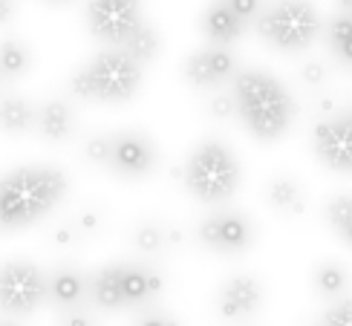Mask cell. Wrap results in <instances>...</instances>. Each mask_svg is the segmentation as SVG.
<instances>
[{
	"label": "cell",
	"instance_id": "cell-33",
	"mask_svg": "<svg viewBox=\"0 0 352 326\" xmlns=\"http://www.w3.org/2000/svg\"><path fill=\"white\" fill-rule=\"evenodd\" d=\"M133 326H182L179 320H176L170 312H162V309H148V312H142Z\"/></svg>",
	"mask_w": 352,
	"mask_h": 326
},
{
	"label": "cell",
	"instance_id": "cell-30",
	"mask_svg": "<svg viewBox=\"0 0 352 326\" xmlns=\"http://www.w3.org/2000/svg\"><path fill=\"white\" fill-rule=\"evenodd\" d=\"M300 81H303V87H309V90H320V87L329 81V67L324 61H306L300 67Z\"/></svg>",
	"mask_w": 352,
	"mask_h": 326
},
{
	"label": "cell",
	"instance_id": "cell-11",
	"mask_svg": "<svg viewBox=\"0 0 352 326\" xmlns=\"http://www.w3.org/2000/svg\"><path fill=\"white\" fill-rule=\"evenodd\" d=\"M156 147L142 130H119L113 133V156L110 171L122 180H144L156 168Z\"/></svg>",
	"mask_w": 352,
	"mask_h": 326
},
{
	"label": "cell",
	"instance_id": "cell-27",
	"mask_svg": "<svg viewBox=\"0 0 352 326\" xmlns=\"http://www.w3.org/2000/svg\"><path fill=\"white\" fill-rule=\"evenodd\" d=\"M72 222H76V228L81 231V237H98L101 228H104V211H101L98 205H84Z\"/></svg>",
	"mask_w": 352,
	"mask_h": 326
},
{
	"label": "cell",
	"instance_id": "cell-39",
	"mask_svg": "<svg viewBox=\"0 0 352 326\" xmlns=\"http://www.w3.org/2000/svg\"><path fill=\"white\" fill-rule=\"evenodd\" d=\"M344 116H346V122H349V124H352V110H349V113H344Z\"/></svg>",
	"mask_w": 352,
	"mask_h": 326
},
{
	"label": "cell",
	"instance_id": "cell-4",
	"mask_svg": "<svg viewBox=\"0 0 352 326\" xmlns=\"http://www.w3.org/2000/svg\"><path fill=\"white\" fill-rule=\"evenodd\" d=\"M182 182L190 197L205 205H219L240 185V165L234 151L219 139H205L194 147L182 168Z\"/></svg>",
	"mask_w": 352,
	"mask_h": 326
},
{
	"label": "cell",
	"instance_id": "cell-32",
	"mask_svg": "<svg viewBox=\"0 0 352 326\" xmlns=\"http://www.w3.org/2000/svg\"><path fill=\"white\" fill-rule=\"evenodd\" d=\"M324 326H352V301H338L324 315Z\"/></svg>",
	"mask_w": 352,
	"mask_h": 326
},
{
	"label": "cell",
	"instance_id": "cell-6",
	"mask_svg": "<svg viewBox=\"0 0 352 326\" xmlns=\"http://www.w3.org/2000/svg\"><path fill=\"white\" fill-rule=\"evenodd\" d=\"M47 303V274L32 260H6L0 265V312L26 318Z\"/></svg>",
	"mask_w": 352,
	"mask_h": 326
},
{
	"label": "cell",
	"instance_id": "cell-15",
	"mask_svg": "<svg viewBox=\"0 0 352 326\" xmlns=\"http://www.w3.org/2000/svg\"><path fill=\"white\" fill-rule=\"evenodd\" d=\"M165 286V277L153 265L144 263H124L122 269V289H124V301L127 309L133 306H148L153 298H159V292Z\"/></svg>",
	"mask_w": 352,
	"mask_h": 326
},
{
	"label": "cell",
	"instance_id": "cell-14",
	"mask_svg": "<svg viewBox=\"0 0 352 326\" xmlns=\"http://www.w3.org/2000/svg\"><path fill=\"white\" fill-rule=\"evenodd\" d=\"M87 298H90V277L78 272L76 265H58L47 277V301L55 309L81 306Z\"/></svg>",
	"mask_w": 352,
	"mask_h": 326
},
{
	"label": "cell",
	"instance_id": "cell-20",
	"mask_svg": "<svg viewBox=\"0 0 352 326\" xmlns=\"http://www.w3.org/2000/svg\"><path fill=\"white\" fill-rule=\"evenodd\" d=\"M32 64H35V55H32V50H29V43H23L18 38L0 41V76H3L6 84L26 78Z\"/></svg>",
	"mask_w": 352,
	"mask_h": 326
},
{
	"label": "cell",
	"instance_id": "cell-22",
	"mask_svg": "<svg viewBox=\"0 0 352 326\" xmlns=\"http://www.w3.org/2000/svg\"><path fill=\"white\" fill-rule=\"evenodd\" d=\"M312 286L320 298H341V294L349 289V272L335 260L318 263L315 272H312Z\"/></svg>",
	"mask_w": 352,
	"mask_h": 326
},
{
	"label": "cell",
	"instance_id": "cell-8",
	"mask_svg": "<svg viewBox=\"0 0 352 326\" xmlns=\"http://www.w3.org/2000/svg\"><path fill=\"white\" fill-rule=\"evenodd\" d=\"M197 237L214 254H243L254 246V222L243 211H219L199 222Z\"/></svg>",
	"mask_w": 352,
	"mask_h": 326
},
{
	"label": "cell",
	"instance_id": "cell-7",
	"mask_svg": "<svg viewBox=\"0 0 352 326\" xmlns=\"http://www.w3.org/2000/svg\"><path fill=\"white\" fill-rule=\"evenodd\" d=\"M142 21L139 0H87L84 9L87 29L104 47H122Z\"/></svg>",
	"mask_w": 352,
	"mask_h": 326
},
{
	"label": "cell",
	"instance_id": "cell-5",
	"mask_svg": "<svg viewBox=\"0 0 352 326\" xmlns=\"http://www.w3.org/2000/svg\"><path fill=\"white\" fill-rule=\"evenodd\" d=\"M257 35L277 52H303L318 41L320 14L309 0H277L254 18Z\"/></svg>",
	"mask_w": 352,
	"mask_h": 326
},
{
	"label": "cell",
	"instance_id": "cell-23",
	"mask_svg": "<svg viewBox=\"0 0 352 326\" xmlns=\"http://www.w3.org/2000/svg\"><path fill=\"white\" fill-rule=\"evenodd\" d=\"M327 43L344 67H352V14L338 12L327 23Z\"/></svg>",
	"mask_w": 352,
	"mask_h": 326
},
{
	"label": "cell",
	"instance_id": "cell-24",
	"mask_svg": "<svg viewBox=\"0 0 352 326\" xmlns=\"http://www.w3.org/2000/svg\"><path fill=\"white\" fill-rule=\"evenodd\" d=\"M130 243H133L144 254H162L170 248L168 243V228L156 226V222H139V226L130 231Z\"/></svg>",
	"mask_w": 352,
	"mask_h": 326
},
{
	"label": "cell",
	"instance_id": "cell-38",
	"mask_svg": "<svg viewBox=\"0 0 352 326\" xmlns=\"http://www.w3.org/2000/svg\"><path fill=\"white\" fill-rule=\"evenodd\" d=\"M47 3H55V6H61V3H72V0H47Z\"/></svg>",
	"mask_w": 352,
	"mask_h": 326
},
{
	"label": "cell",
	"instance_id": "cell-34",
	"mask_svg": "<svg viewBox=\"0 0 352 326\" xmlns=\"http://www.w3.org/2000/svg\"><path fill=\"white\" fill-rule=\"evenodd\" d=\"M223 3H228L248 23H254V18L263 12V0H223Z\"/></svg>",
	"mask_w": 352,
	"mask_h": 326
},
{
	"label": "cell",
	"instance_id": "cell-37",
	"mask_svg": "<svg viewBox=\"0 0 352 326\" xmlns=\"http://www.w3.org/2000/svg\"><path fill=\"white\" fill-rule=\"evenodd\" d=\"M338 3H341V9H344V12H349V14H352V0H338Z\"/></svg>",
	"mask_w": 352,
	"mask_h": 326
},
{
	"label": "cell",
	"instance_id": "cell-18",
	"mask_svg": "<svg viewBox=\"0 0 352 326\" xmlns=\"http://www.w3.org/2000/svg\"><path fill=\"white\" fill-rule=\"evenodd\" d=\"M35 105L23 96L0 93V133L6 136H26L35 127Z\"/></svg>",
	"mask_w": 352,
	"mask_h": 326
},
{
	"label": "cell",
	"instance_id": "cell-28",
	"mask_svg": "<svg viewBox=\"0 0 352 326\" xmlns=\"http://www.w3.org/2000/svg\"><path fill=\"white\" fill-rule=\"evenodd\" d=\"M205 113L217 122H228L231 116H237V105H234L231 93H214L208 101H205Z\"/></svg>",
	"mask_w": 352,
	"mask_h": 326
},
{
	"label": "cell",
	"instance_id": "cell-17",
	"mask_svg": "<svg viewBox=\"0 0 352 326\" xmlns=\"http://www.w3.org/2000/svg\"><path fill=\"white\" fill-rule=\"evenodd\" d=\"M122 269L124 263H107L90 277V301L101 312H122L127 309L124 289H122Z\"/></svg>",
	"mask_w": 352,
	"mask_h": 326
},
{
	"label": "cell",
	"instance_id": "cell-40",
	"mask_svg": "<svg viewBox=\"0 0 352 326\" xmlns=\"http://www.w3.org/2000/svg\"><path fill=\"white\" fill-rule=\"evenodd\" d=\"M3 84H6V81H3V76H0V90H3Z\"/></svg>",
	"mask_w": 352,
	"mask_h": 326
},
{
	"label": "cell",
	"instance_id": "cell-13",
	"mask_svg": "<svg viewBox=\"0 0 352 326\" xmlns=\"http://www.w3.org/2000/svg\"><path fill=\"white\" fill-rule=\"evenodd\" d=\"M245 29H248V21H243L223 0H211L199 14V32L205 35L208 43L231 47V43H237L245 35Z\"/></svg>",
	"mask_w": 352,
	"mask_h": 326
},
{
	"label": "cell",
	"instance_id": "cell-2",
	"mask_svg": "<svg viewBox=\"0 0 352 326\" xmlns=\"http://www.w3.org/2000/svg\"><path fill=\"white\" fill-rule=\"evenodd\" d=\"M231 96L243 127L260 142L283 139L295 122V98L266 69H240L231 78Z\"/></svg>",
	"mask_w": 352,
	"mask_h": 326
},
{
	"label": "cell",
	"instance_id": "cell-26",
	"mask_svg": "<svg viewBox=\"0 0 352 326\" xmlns=\"http://www.w3.org/2000/svg\"><path fill=\"white\" fill-rule=\"evenodd\" d=\"M327 222L335 231H344L352 222V194H338L327 202Z\"/></svg>",
	"mask_w": 352,
	"mask_h": 326
},
{
	"label": "cell",
	"instance_id": "cell-3",
	"mask_svg": "<svg viewBox=\"0 0 352 326\" xmlns=\"http://www.w3.org/2000/svg\"><path fill=\"white\" fill-rule=\"evenodd\" d=\"M142 87V64L122 47H107L78 67L69 78V96L98 105H127Z\"/></svg>",
	"mask_w": 352,
	"mask_h": 326
},
{
	"label": "cell",
	"instance_id": "cell-21",
	"mask_svg": "<svg viewBox=\"0 0 352 326\" xmlns=\"http://www.w3.org/2000/svg\"><path fill=\"white\" fill-rule=\"evenodd\" d=\"M122 50H124L130 58H136L142 67H148V64L156 61V55L162 52V35L156 32V26H151L148 21H142V23L133 29V35H130V38L122 43Z\"/></svg>",
	"mask_w": 352,
	"mask_h": 326
},
{
	"label": "cell",
	"instance_id": "cell-1",
	"mask_svg": "<svg viewBox=\"0 0 352 326\" xmlns=\"http://www.w3.org/2000/svg\"><path fill=\"white\" fill-rule=\"evenodd\" d=\"M69 191L55 165H21L0 176V231H21L50 217Z\"/></svg>",
	"mask_w": 352,
	"mask_h": 326
},
{
	"label": "cell",
	"instance_id": "cell-10",
	"mask_svg": "<svg viewBox=\"0 0 352 326\" xmlns=\"http://www.w3.org/2000/svg\"><path fill=\"white\" fill-rule=\"evenodd\" d=\"M312 147L329 171L352 176V124L344 113L320 118L312 127Z\"/></svg>",
	"mask_w": 352,
	"mask_h": 326
},
{
	"label": "cell",
	"instance_id": "cell-25",
	"mask_svg": "<svg viewBox=\"0 0 352 326\" xmlns=\"http://www.w3.org/2000/svg\"><path fill=\"white\" fill-rule=\"evenodd\" d=\"M110 156H113V136H104V133H96L84 142V159L90 165L98 168H110Z\"/></svg>",
	"mask_w": 352,
	"mask_h": 326
},
{
	"label": "cell",
	"instance_id": "cell-29",
	"mask_svg": "<svg viewBox=\"0 0 352 326\" xmlns=\"http://www.w3.org/2000/svg\"><path fill=\"white\" fill-rule=\"evenodd\" d=\"M55 326H98L96 315L90 309L81 306H67V309H58V318H55Z\"/></svg>",
	"mask_w": 352,
	"mask_h": 326
},
{
	"label": "cell",
	"instance_id": "cell-16",
	"mask_svg": "<svg viewBox=\"0 0 352 326\" xmlns=\"http://www.w3.org/2000/svg\"><path fill=\"white\" fill-rule=\"evenodd\" d=\"M35 130L43 142H52V144L69 142L72 133H76V113H72V105H67L64 98L43 101L35 116Z\"/></svg>",
	"mask_w": 352,
	"mask_h": 326
},
{
	"label": "cell",
	"instance_id": "cell-35",
	"mask_svg": "<svg viewBox=\"0 0 352 326\" xmlns=\"http://www.w3.org/2000/svg\"><path fill=\"white\" fill-rule=\"evenodd\" d=\"M18 14V0H0V26H9Z\"/></svg>",
	"mask_w": 352,
	"mask_h": 326
},
{
	"label": "cell",
	"instance_id": "cell-19",
	"mask_svg": "<svg viewBox=\"0 0 352 326\" xmlns=\"http://www.w3.org/2000/svg\"><path fill=\"white\" fill-rule=\"evenodd\" d=\"M266 202L274 211H280L286 217H300L306 211V197L300 182H295L292 176H274L266 185Z\"/></svg>",
	"mask_w": 352,
	"mask_h": 326
},
{
	"label": "cell",
	"instance_id": "cell-9",
	"mask_svg": "<svg viewBox=\"0 0 352 326\" xmlns=\"http://www.w3.org/2000/svg\"><path fill=\"white\" fill-rule=\"evenodd\" d=\"M237 72H240L237 55L231 52V47H223V43H208V47L194 50L182 64V76L194 90H219Z\"/></svg>",
	"mask_w": 352,
	"mask_h": 326
},
{
	"label": "cell",
	"instance_id": "cell-36",
	"mask_svg": "<svg viewBox=\"0 0 352 326\" xmlns=\"http://www.w3.org/2000/svg\"><path fill=\"white\" fill-rule=\"evenodd\" d=\"M341 240H344V243H346V246L352 248V222H349V226H346V228L341 231Z\"/></svg>",
	"mask_w": 352,
	"mask_h": 326
},
{
	"label": "cell",
	"instance_id": "cell-31",
	"mask_svg": "<svg viewBox=\"0 0 352 326\" xmlns=\"http://www.w3.org/2000/svg\"><path fill=\"white\" fill-rule=\"evenodd\" d=\"M81 240H84V237L76 228V222H61V226L52 228V243L61 246V248H72V246H78Z\"/></svg>",
	"mask_w": 352,
	"mask_h": 326
},
{
	"label": "cell",
	"instance_id": "cell-12",
	"mask_svg": "<svg viewBox=\"0 0 352 326\" xmlns=\"http://www.w3.org/2000/svg\"><path fill=\"white\" fill-rule=\"evenodd\" d=\"M263 306V286L254 274H234L217 292V312L223 320H245Z\"/></svg>",
	"mask_w": 352,
	"mask_h": 326
}]
</instances>
